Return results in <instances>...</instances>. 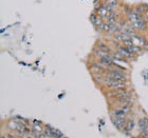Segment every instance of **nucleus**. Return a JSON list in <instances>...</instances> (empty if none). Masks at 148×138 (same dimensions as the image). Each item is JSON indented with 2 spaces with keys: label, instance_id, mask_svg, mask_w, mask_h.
Wrapping results in <instances>:
<instances>
[{
  "label": "nucleus",
  "instance_id": "obj_6",
  "mask_svg": "<svg viewBox=\"0 0 148 138\" xmlns=\"http://www.w3.org/2000/svg\"><path fill=\"white\" fill-rule=\"evenodd\" d=\"M116 53L120 56H122V57H124V58H127V59H130V58H132V57H133V55L129 52V51H128V49H127L125 46H117Z\"/></svg>",
  "mask_w": 148,
  "mask_h": 138
},
{
  "label": "nucleus",
  "instance_id": "obj_13",
  "mask_svg": "<svg viewBox=\"0 0 148 138\" xmlns=\"http://www.w3.org/2000/svg\"><path fill=\"white\" fill-rule=\"evenodd\" d=\"M65 138H69V137H66V136H65Z\"/></svg>",
  "mask_w": 148,
  "mask_h": 138
},
{
  "label": "nucleus",
  "instance_id": "obj_9",
  "mask_svg": "<svg viewBox=\"0 0 148 138\" xmlns=\"http://www.w3.org/2000/svg\"><path fill=\"white\" fill-rule=\"evenodd\" d=\"M97 50H101L103 52H106L110 54V49H109V46L107 44H105L104 42H99V46H97Z\"/></svg>",
  "mask_w": 148,
  "mask_h": 138
},
{
  "label": "nucleus",
  "instance_id": "obj_2",
  "mask_svg": "<svg viewBox=\"0 0 148 138\" xmlns=\"http://www.w3.org/2000/svg\"><path fill=\"white\" fill-rule=\"evenodd\" d=\"M106 77L112 80H115V81H120V82H126L127 80L125 74L117 70H109L108 73H106Z\"/></svg>",
  "mask_w": 148,
  "mask_h": 138
},
{
  "label": "nucleus",
  "instance_id": "obj_5",
  "mask_svg": "<svg viewBox=\"0 0 148 138\" xmlns=\"http://www.w3.org/2000/svg\"><path fill=\"white\" fill-rule=\"evenodd\" d=\"M110 116L117 117V118H128V114L121 107H113L110 110Z\"/></svg>",
  "mask_w": 148,
  "mask_h": 138
},
{
  "label": "nucleus",
  "instance_id": "obj_12",
  "mask_svg": "<svg viewBox=\"0 0 148 138\" xmlns=\"http://www.w3.org/2000/svg\"><path fill=\"white\" fill-rule=\"evenodd\" d=\"M136 138H146V137H143V136H141V135H140V134H139V136H136Z\"/></svg>",
  "mask_w": 148,
  "mask_h": 138
},
{
  "label": "nucleus",
  "instance_id": "obj_8",
  "mask_svg": "<svg viewBox=\"0 0 148 138\" xmlns=\"http://www.w3.org/2000/svg\"><path fill=\"white\" fill-rule=\"evenodd\" d=\"M1 138H18V135H16L15 133L11 131H6V132L1 133Z\"/></svg>",
  "mask_w": 148,
  "mask_h": 138
},
{
  "label": "nucleus",
  "instance_id": "obj_11",
  "mask_svg": "<svg viewBox=\"0 0 148 138\" xmlns=\"http://www.w3.org/2000/svg\"><path fill=\"white\" fill-rule=\"evenodd\" d=\"M145 21L148 23V11H146V13H145Z\"/></svg>",
  "mask_w": 148,
  "mask_h": 138
},
{
  "label": "nucleus",
  "instance_id": "obj_10",
  "mask_svg": "<svg viewBox=\"0 0 148 138\" xmlns=\"http://www.w3.org/2000/svg\"><path fill=\"white\" fill-rule=\"evenodd\" d=\"M45 126V123L42 121H39V120H36V119L31 120V126Z\"/></svg>",
  "mask_w": 148,
  "mask_h": 138
},
{
  "label": "nucleus",
  "instance_id": "obj_4",
  "mask_svg": "<svg viewBox=\"0 0 148 138\" xmlns=\"http://www.w3.org/2000/svg\"><path fill=\"white\" fill-rule=\"evenodd\" d=\"M134 126H136V120L133 119L132 117H128L126 121V126H125V129L122 133H124L127 136H131Z\"/></svg>",
  "mask_w": 148,
  "mask_h": 138
},
{
  "label": "nucleus",
  "instance_id": "obj_1",
  "mask_svg": "<svg viewBox=\"0 0 148 138\" xmlns=\"http://www.w3.org/2000/svg\"><path fill=\"white\" fill-rule=\"evenodd\" d=\"M128 19H129L130 24L132 25V28L138 31H143L146 29V23L145 19L143 18L142 15L136 14L134 11L128 13Z\"/></svg>",
  "mask_w": 148,
  "mask_h": 138
},
{
  "label": "nucleus",
  "instance_id": "obj_7",
  "mask_svg": "<svg viewBox=\"0 0 148 138\" xmlns=\"http://www.w3.org/2000/svg\"><path fill=\"white\" fill-rule=\"evenodd\" d=\"M138 128H139V131H144V130L148 129V117L147 116H143L141 117L139 120H138Z\"/></svg>",
  "mask_w": 148,
  "mask_h": 138
},
{
  "label": "nucleus",
  "instance_id": "obj_3",
  "mask_svg": "<svg viewBox=\"0 0 148 138\" xmlns=\"http://www.w3.org/2000/svg\"><path fill=\"white\" fill-rule=\"evenodd\" d=\"M110 119H111V121H112V123H113V126H115L119 131L123 132L124 129H125V126H126L127 118H117V117L110 116Z\"/></svg>",
  "mask_w": 148,
  "mask_h": 138
}]
</instances>
